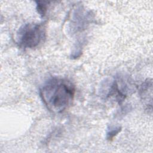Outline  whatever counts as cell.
<instances>
[{"label":"cell","instance_id":"6da1fadb","mask_svg":"<svg viewBox=\"0 0 153 153\" xmlns=\"http://www.w3.org/2000/svg\"><path fill=\"white\" fill-rule=\"evenodd\" d=\"M75 90L74 85L69 81L54 77L44 84L40 88L39 94L50 111L60 113L71 105Z\"/></svg>","mask_w":153,"mask_h":153},{"label":"cell","instance_id":"3957f363","mask_svg":"<svg viewBox=\"0 0 153 153\" xmlns=\"http://www.w3.org/2000/svg\"><path fill=\"white\" fill-rule=\"evenodd\" d=\"M36 10L38 13L41 16H44L47 9V3L42 1H36Z\"/></svg>","mask_w":153,"mask_h":153},{"label":"cell","instance_id":"7a4b0ae2","mask_svg":"<svg viewBox=\"0 0 153 153\" xmlns=\"http://www.w3.org/2000/svg\"><path fill=\"white\" fill-rule=\"evenodd\" d=\"M19 42L24 48H33L38 47L45 38L46 30L44 25L28 23L19 30Z\"/></svg>","mask_w":153,"mask_h":153},{"label":"cell","instance_id":"277c9868","mask_svg":"<svg viewBox=\"0 0 153 153\" xmlns=\"http://www.w3.org/2000/svg\"><path fill=\"white\" fill-rule=\"evenodd\" d=\"M121 130V127H117L115 128L109 130L106 134V138L109 140H111L115 136H117Z\"/></svg>","mask_w":153,"mask_h":153}]
</instances>
